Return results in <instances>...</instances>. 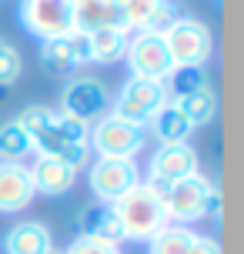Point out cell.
Returning a JSON list of instances; mask_svg holds the SVG:
<instances>
[{
    "label": "cell",
    "instance_id": "6da1fadb",
    "mask_svg": "<svg viewBox=\"0 0 244 254\" xmlns=\"http://www.w3.org/2000/svg\"><path fill=\"white\" fill-rule=\"evenodd\" d=\"M54 117H57V111L44 107V104H34V107H24V111H20L17 124L27 130V137H30V144H34V151H37L40 157H54V161L67 164L70 171H80L90 157V147L67 144V140L61 137L57 124H54Z\"/></svg>",
    "mask_w": 244,
    "mask_h": 254
},
{
    "label": "cell",
    "instance_id": "7a4b0ae2",
    "mask_svg": "<svg viewBox=\"0 0 244 254\" xmlns=\"http://www.w3.org/2000/svg\"><path fill=\"white\" fill-rule=\"evenodd\" d=\"M111 207H114V214L121 221L127 241H151L157 231H164L171 224L167 221V211H164V201L144 181L134 184L127 194H121Z\"/></svg>",
    "mask_w": 244,
    "mask_h": 254
},
{
    "label": "cell",
    "instance_id": "3957f363",
    "mask_svg": "<svg viewBox=\"0 0 244 254\" xmlns=\"http://www.w3.org/2000/svg\"><path fill=\"white\" fill-rule=\"evenodd\" d=\"M161 37L167 44L174 67H204V61L211 57V47H214L211 30L201 20H191V17H178Z\"/></svg>",
    "mask_w": 244,
    "mask_h": 254
},
{
    "label": "cell",
    "instance_id": "277c9868",
    "mask_svg": "<svg viewBox=\"0 0 244 254\" xmlns=\"http://www.w3.org/2000/svg\"><path fill=\"white\" fill-rule=\"evenodd\" d=\"M171 101L164 90V80H144V77H130L127 84L121 87L114 101V111L111 114L121 117V121H130V124L144 127L151 117Z\"/></svg>",
    "mask_w": 244,
    "mask_h": 254
},
{
    "label": "cell",
    "instance_id": "5b68a950",
    "mask_svg": "<svg viewBox=\"0 0 244 254\" xmlns=\"http://www.w3.org/2000/svg\"><path fill=\"white\" fill-rule=\"evenodd\" d=\"M87 144L101 157H127V161H134V154L144 147V127L121 121L114 114H104L97 124L90 127Z\"/></svg>",
    "mask_w": 244,
    "mask_h": 254
},
{
    "label": "cell",
    "instance_id": "8992f818",
    "mask_svg": "<svg viewBox=\"0 0 244 254\" xmlns=\"http://www.w3.org/2000/svg\"><path fill=\"white\" fill-rule=\"evenodd\" d=\"M20 24L40 40L64 37L74 30V0H24Z\"/></svg>",
    "mask_w": 244,
    "mask_h": 254
},
{
    "label": "cell",
    "instance_id": "52a82bcc",
    "mask_svg": "<svg viewBox=\"0 0 244 254\" xmlns=\"http://www.w3.org/2000/svg\"><path fill=\"white\" fill-rule=\"evenodd\" d=\"M127 67L134 77H144V80H164L174 64H171V54H167V44L161 34H147L141 30L137 37H127Z\"/></svg>",
    "mask_w": 244,
    "mask_h": 254
},
{
    "label": "cell",
    "instance_id": "ba28073f",
    "mask_svg": "<svg viewBox=\"0 0 244 254\" xmlns=\"http://www.w3.org/2000/svg\"><path fill=\"white\" fill-rule=\"evenodd\" d=\"M134 184H141V174L137 164L127 157H97L90 167V190L101 204H114Z\"/></svg>",
    "mask_w": 244,
    "mask_h": 254
},
{
    "label": "cell",
    "instance_id": "9c48e42d",
    "mask_svg": "<svg viewBox=\"0 0 244 254\" xmlns=\"http://www.w3.org/2000/svg\"><path fill=\"white\" fill-rule=\"evenodd\" d=\"M207 190H211V181L197 171L191 178L174 181L164 194V211L167 221H178V224H191V221H201L204 217V201Z\"/></svg>",
    "mask_w": 244,
    "mask_h": 254
},
{
    "label": "cell",
    "instance_id": "30bf717a",
    "mask_svg": "<svg viewBox=\"0 0 244 254\" xmlns=\"http://www.w3.org/2000/svg\"><path fill=\"white\" fill-rule=\"evenodd\" d=\"M61 104H64V114L90 124L94 117H104V111L111 107V94H107V87H104L101 80H94V77H74L64 87Z\"/></svg>",
    "mask_w": 244,
    "mask_h": 254
},
{
    "label": "cell",
    "instance_id": "8fae6325",
    "mask_svg": "<svg viewBox=\"0 0 244 254\" xmlns=\"http://www.w3.org/2000/svg\"><path fill=\"white\" fill-rule=\"evenodd\" d=\"M40 64L51 70V74H67L80 64H90V37L80 30H70L64 37L44 40L40 47Z\"/></svg>",
    "mask_w": 244,
    "mask_h": 254
},
{
    "label": "cell",
    "instance_id": "7c38bea8",
    "mask_svg": "<svg viewBox=\"0 0 244 254\" xmlns=\"http://www.w3.org/2000/svg\"><path fill=\"white\" fill-rule=\"evenodd\" d=\"M191 174H197V151L191 144H161L147 164V178L164 184H174Z\"/></svg>",
    "mask_w": 244,
    "mask_h": 254
},
{
    "label": "cell",
    "instance_id": "4fadbf2b",
    "mask_svg": "<svg viewBox=\"0 0 244 254\" xmlns=\"http://www.w3.org/2000/svg\"><path fill=\"white\" fill-rule=\"evenodd\" d=\"M34 181L20 161H0V211L17 214L34 201Z\"/></svg>",
    "mask_w": 244,
    "mask_h": 254
},
{
    "label": "cell",
    "instance_id": "5bb4252c",
    "mask_svg": "<svg viewBox=\"0 0 244 254\" xmlns=\"http://www.w3.org/2000/svg\"><path fill=\"white\" fill-rule=\"evenodd\" d=\"M104 27L127 30V20H124V10L117 0H74V30L94 34Z\"/></svg>",
    "mask_w": 244,
    "mask_h": 254
},
{
    "label": "cell",
    "instance_id": "9a60e30c",
    "mask_svg": "<svg viewBox=\"0 0 244 254\" xmlns=\"http://www.w3.org/2000/svg\"><path fill=\"white\" fill-rule=\"evenodd\" d=\"M77 228H80V238L114 244V248H121V241H127V238H124V228H121V221H117V214H114V207H111V204H101V201L90 204L87 211H80Z\"/></svg>",
    "mask_w": 244,
    "mask_h": 254
},
{
    "label": "cell",
    "instance_id": "2e32d148",
    "mask_svg": "<svg viewBox=\"0 0 244 254\" xmlns=\"http://www.w3.org/2000/svg\"><path fill=\"white\" fill-rule=\"evenodd\" d=\"M3 248H7V254H47L54 251V234L40 221H20L7 231Z\"/></svg>",
    "mask_w": 244,
    "mask_h": 254
},
{
    "label": "cell",
    "instance_id": "e0dca14e",
    "mask_svg": "<svg viewBox=\"0 0 244 254\" xmlns=\"http://www.w3.org/2000/svg\"><path fill=\"white\" fill-rule=\"evenodd\" d=\"M27 171H30L34 190H37V194H47V197L67 194V190L74 188V178H77V171H70L67 164L54 161V157H37L34 167H27Z\"/></svg>",
    "mask_w": 244,
    "mask_h": 254
},
{
    "label": "cell",
    "instance_id": "ac0fdd59",
    "mask_svg": "<svg viewBox=\"0 0 244 254\" xmlns=\"http://www.w3.org/2000/svg\"><path fill=\"white\" fill-rule=\"evenodd\" d=\"M147 124H151V130H154V137L161 140V144H187V137H191V130H194V124L181 114L171 101H167Z\"/></svg>",
    "mask_w": 244,
    "mask_h": 254
},
{
    "label": "cell",
    "instance_id": "d6986e66",
    "mask_svg": "<svg viewBox=\"0 0 244 254\" xmlns=\"http://www.w3.org/2000/svg\"><path fill=\"white\" fill-rule=\"evenodd\" d=\"M171 104H174L194 127L211 124L214 114H218V94H214L211 87H201V90H194V94H187V97H178V101H171Z\"/></svg>",
    "mask_w": 244,
    "mask_h": 254
},
{
    "label": "cell",
    "instance_id": "ffe728a7",
    "mask_svg": "<svg viewBox=\"0 0 244 254\" xmlns=\"http://www.w3.org/2000/svg\"><path fill=\"white\" fill-rule=\"evenodd\" d=\"M87 37H90V61H97V64H114L127 51V30L104 27V30L87 34Z\"/></svg>",
    "mask_w": 244,
    "mask_h": 254
},
{
    "label": "cell",
    "instance_id": "44dd1931",
    "mask_svg": "<svg viewBox=\"0 0 244 254\" xmlns=\"http://www.w3.org/2000/svg\"><path fill=\"white\" fill-rule=\"evenodd\" d=\"M194 234L191 228H184V224H167L164 231H157L154 238H151V254H187L194 244Z\"/></svg>",
    "mask_w": 244,
    "mask_h": 254
},
{
    "label": "cell",
    "instance_id": "7402d4cb",
    "mask_svg": "<svg viewBox=\"0 0 244 254\" xmlns=\"http://www.w3.org/2000/svg\"><path fill=\"white\" fill-rule=\"evenodd\" d=\"M207 87V74L204 67H174L171 74L164 77V90L167 97H187V94H194V90Z\"/></svg>",
    "mask_w": 244,
    "mask_h": 254
},
{
    "label": "cell",
    "instance_id": "603a6c76",
    "mask_svg": "<svg viewBox=\"0 0 244 254\" xmlns=\"http://www.w3.org/2000/svg\"><path fill=\"white\" fill-rule=\"evenodd\" d=\"M34 151V144L27 137V130L17 121L0 124V161H20L24 154Z\"/></svg>",
    "mask_w": 244,
    "mask_h": 254
},
{
    "label": "cell",
    "instance_id": "cb8c5ba5",
    "mask_svg": "<svg viewBox=\"0 0 244 254\" xmlns=\"http://www.w3.org/2000/svg\"><path fill=\"white\" fill-rule=\"evenodd\" d=\"M121 10H124V20H127V30H147L151 20L157 17V10L171 3V0H117Z\"/></svg>",
    "mask_w": 244,
    "mask_h": 254
},
{
    "label": "cell",
    "instance_id": "d4e9b609",
    "mask_svg": "<svg viewBox=\"0 0 244 254\" xmlns=\"http://www.w3.org/2000/svg\"><path fill=\"white\" fill-rule=\"evenodd\" d=\"M20 74H24V57H20V51L13 44H7V40H0V87L17 84Z\"/></svg>",
    "mask_w": 244,
    "mask_h": 254
},
{
    "label": "cell",
    "instance_id": "484cf974",
    "mask_svg": "<svg viewBox=\"0 0 244 254\" xmlns=\"http://www.w3.org/2000/svg\"><path fill=\"white\" fill-rule=\"evenodd\" d=\"M54 124H57V130H61V137L67 140V144H80V147H90L87 140H90V124L87 121H77V117H70V114H61L54 117Z\"/></svg>",
    "mask_w": 244,
    "mask_h": 254
},
{
    "label": "cell",
    "instance_id": "4316f807",
    "mask_svg": "<svg viewBox=\"0 0 244 254\" xmlns=\"http://www.w3.org/2000/svg\"><path fill=\"white\" fill-rule=\"evenodd\" d=\"M64 254H121V248L104 244V241H90V238H77Z\"/></svg>",
    "mask_w": 244,
    "mask_h": 254
},
{
    "label": "cell",
    "instance_id": "83f0119b",
    "mask_svg": "<svg viewBox=\"0 0 244 254\" xmlns=\"http://www.w3.org/2000/svg\"><path fill=\"white\" fill-rule=\"evenodd\" d=\"M178 17H181V13H178V7H174V3H164V7L157 10V17L151 20V27H147V34H164L167 27H171L174 20H178Z\"/></svg>",
    "mask_w": 244,
    "mask_h": 254
},
{
    "label": "cell",
    "instance_id": "f1b7e54d",
    "mask_svg": "<svg viewBox=\"0 0 244 254\" xmlns=\"http://www.w3.org/2000/svg\"><path fill=\"white\" fill-rule=\"evenodd\" d=\"M204 217H214V221H221V184H211V190H207Z\"/></svg>",
    "mask_w": 244,
    "mask_h": 254
},
{
    "label": "cell",
    "instance_id": "f546056e",
    "mask_svg": "<svg viewBox=\"0 0 244 254\" xmlns=\"http://www.w3.org/2000/svg\"><path fill=\"white\" fill-rule=\"evenodd\" d=\"M187 254H221V244L214 241V238H201V234H197Z\"/></svg>",
    "mask_w": 244,
    "mask_h": 254
},
{
    "label": "cell",
    "instance_id": "4dcf8cb0",
    "mask_svg": "<svg viewBox=\"0 0 244 254\" xmlns=\"http://www.w3.org/2000/svg\"><path fill=\"white\" fill-rule=\"evenodd\" d=\"M0 97H7V87H0Z\"/></svg>",
    "mask_w": 244,
    "mask_h": 254
},
{
    "label": "cell",
    "instance_id": "1f68e13d",
    "mask_svg": "<svg viewBox=\"0 0 244 254\" xmlns=\"http://www.w3.org/2000/svg\"><path fill=\"white\" fill-rule=\"evenodd\" d=\"M47 254H64V251H47Z\"/></svg>",
    "mask_w": 244,
    "mask_h": 254
}]
</instances>
